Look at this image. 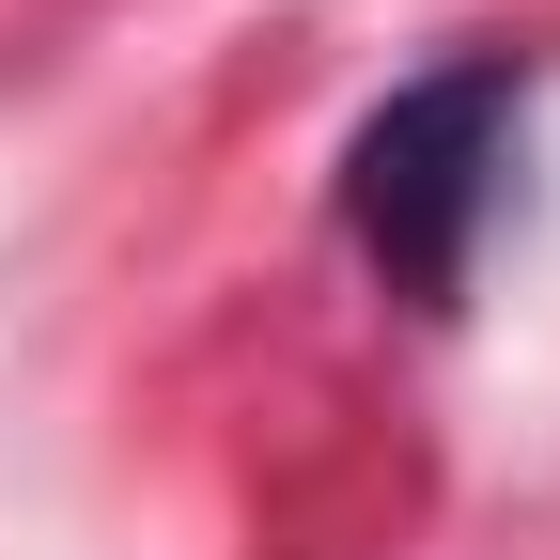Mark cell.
<instances>
[{
	"mask_svg": "<svg viewBox=\"0 0 560 560\" xmlns=\"http://www.w3.org/2000/svg\"><path fill=\"white\" fill-rule=\"evenodd\" d=\"M514 47H467L436 79H405L359 140H342V219L389 265V296L452 312L467 265H482V219H499V172H514Z\"/></svg>",
	"mask_w": 560,
	"mask_h": 560,
	"instance_id": "6da1fadb",
	"label": "cell"
}]
</instances>
